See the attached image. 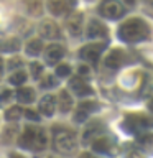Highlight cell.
<instances>
[{"mask_svg": "<svg viewBox=\"0 0 153 158\" xmlns=\"http://www.w3.org/2000/svg\"><path fill=\"white\" fill-rule=\"evenodd\" d=\"M91 145H92V150L96 153H112L115 143H114V140L109 137H99L97 140H94L91 143Z\"/></svg>", "mask_w": 153, "mask_h": 158, "instance_id": "cell-15", "label": "cell"}, {"mask_svg": "<svg viewBox=\"0 0 153 158\" xmlns=\"http://www.w3.org/2000/svg\"><path fill=\"white\" fill-rule=\"evenodd\" d=\"M118 36L127 43H137L143 40H150L151 30L145 20L142 18H128L118 27Z\"/></svg>", "mask_w": 153, "mask_h": 158, "instance_id": "cell-1", "label": "cell"}, {"mask_svg": "<svg viewBox=\"0 0 153 158\" xmlns=\"http://www.w3.org/2000/svg\"><path fill=\"white\" fill-rule=\"evenodd\" d=\"M3 53H12V51H18L20 49V41L18 38H7L2 44Z\"/></svg>", "mask_w": 153, "mask_h": 158, "instance_id": "cell-24", "label": "cell"}, {"mask_svg": "<svg viewBox=\"0 0 153 158\" xmlns=\"http://www.w3.org/2000/svg\"><path fill=\"white\" fill-rule=\"evenodd\" d=\"M8 156H10V158H25V156H22V155H20V153H10Z\"/></svg>", "mask_w": 153, "mask_h": 158, "instance_id": "cell-36", "label": "cell"}, {"mask_svg": "<svg viewBox=\"0 0 153 158\" xmlns=\"http://www.w3.org/2000/svg\"><path fill=\"white\" fill-rule=\"evenodd\" d=\"M137 143H138V147H140L145 153H153V135H151V133H145V135H142L137 140Z\"/></svg>", "mask_w": 153, "mask_h": 158, "instance_id": "cell-20", "label": "cell"}, {"mask_svg": "<svg viewBox=\"0 0 153 158\" xmlns=\"http://www.w3.org/2000/svg\"><path fill=\"white\" fill-rule=\"evenodd\" d=\"M30 71H31V76L35 79H39V76H41V73H43V66L39 63L33 61V63H30Z\"/></svg>", "mask_w": 153, "mask_h": 158, "instance_id": "cell-27", "label": "cell"}, {"mask_svg": "<svg viewBox=\"0 0 153 158\" xmlns=\"http://www.w3.org/2000/svg\"><path fill=\"white\" fill-rule=\"evenodd\" d=\"M25 114V110L22 107H18V106H12V107H8L7 110H5V118H7V120H18L20 117H22Z\"/></svg>", "mask_w": 153, "mask_h": 158, "instance_id": "cell-22", "label": "cell"}, {"mask_svg": "<svg viewBox=\"0 0 153 158\" xmlns=\"http://www.w3.org/2000/svg\"><path fill=\"white\" fill-rule=\"evenodd\" d=\"M69 87H71V91L76 94L79 97H84V96H91L92 94V87L89 86L86 82V79L81 77V76H76L71 79V82H69Z\"/></svg>", "mask_w": 153, "mask_h": 158, "instance_id": "cell-9", "label": "cell"}, {"mask_svg": "<svg viewBox=\"0 0 153 158\" xmlns=\"http://www.w3.org/2000/svg\"><path fill=\"white\" fill-rule=\"evenodd\" d=\"M53 147L59 153H72L77 147V135L68 127L56 125L53 128Z\"/></svg>", "mask_w": 153, "mask_h": 158, "instance_id": "cell-3", "label": "cell"}, {"mask_svg": "<svg viewBox=\"0 0 153 158\" xmlns=\"http://www.w3.org/2000/svg\"><path fill=\"white\" fill-rule=\"evenodd\" d=\"M128 158H145V156L140 155V153H130V155H128Z\"/></svg>", "mask_w": 153, "mask_h": 158, "instance_id": "cell-35", "label": "cell"}, {"mask_svg": "<svg viewBox=\"0 0 153 158\" xmlns=\"http://www.w3.org/2000/svg\"><path fill=\"white\" fill-rule=\"evenodd\" d=\"M77 76H81V77H84V76H86V74L89 73V68L87 66H79V69H77Z\"/></svg>", "mask_w": 153, "mask_h": 158, "instance_id": "cell-32", "label": "cell"}, {"mask_svg": "<svg viewBox=\"0 0 153 158\" xmlns=\"http://www.w3.org/2000/svg\"><path fill=\"white\" fill-rule=\"evenodd\" d=\"M18 145L27 150L33 152H41L48 147V135L43 127L36 125H27L23 133L18 138Z\"/></svg>", "mask_w": 153, "mask_h": 158, "instance_id": "cell-2", "label": "cell"}, {"mask_svg": "<svg viewBox=\"0 0 153 158\" xmlns=\"http://www.w3.org/2000/svg\"><path fill=\"white\" fill-rule=\"evenodd\" d=\"M74 3L72 2H49L48 3V8L49 12H51L53 15H63L64 12H68L69 8H72Z\"/></svg>", "mask_w": 153, "mask_h": 158, "instance_id": "cell-19", "label": "cell"}, {"mask_svg": "<svg viewBox=\"0 0 153 158\" xmlns=\"http://www.w3.org/2000/svg\"><path fill=\"white\" fill-rule=\"evenodd\" d=\"M151 123H153L151 118L143 115V114H128L122 123V127L128 133H140V132H145L147 128H150Z\"/></svg>", "mask_w": 153, "mask_h": 158, "instance_id": "cell-4", "label": "cell"}, {"mask_svg": "<svg viewBox=\"0 0 153 158\" xmlns=\"http://www.w3.org/2000/svg\"><path fill=\"white\" fill-rule=\"evenodd\" d=\"M127 61V54L123 49H112L105 56V66L110 69H118Z\"/></svg>", "mask_w": 153, "mask_h": 158, "instance_id": "cell-11", "label": "cell"}, {"mask_svg": "<svg viewBox=\"0 0 153 158\" xmlns=\"http://www.w3.org/2000/svg\"><path fill=\"white\" fill-rule=\"evenodd\" d=\"M99 110V102L96 101H82L77 104L76 112H74V122H84L92 112Z\"/></svg>", "mask_w": 153, "mask_h": 158, "instance_id": "cell-7", "label": "cell"}, {"mask_svg": "<svg viewBox=\"0 0 153 158\" xmlns=\"http://www.w3.org/2000/svg\"><path fill=\"white\" fill-rule=\"evenodd\" d=\"M86 36L87 38H107L109 36V30L104 23H101L99 20H91L86 30Z\"/></svg>", "mask_w": 153, "mask_h": 158, "instance_id": "cell-10", "label": "cell"}, {"mask_svg": "<svg viewBox=\"0 0 153 158\" xmlns=\"http://www.w3.org/2000/svg\"><path fill=\"white\" fill-rule=\"evenodd\" d=\"M71 66H69L68 63H63V64H58L56 66V76L58 77H68L69 74H71Z\"/></svg>", "mask_w": 153, "mask_h": 158, "instance_id": "cell-26", "label": "cell"}, {"mask_svg": "<svg viewBox=\"0 0 153 158\" xmlns=\"http://www.w3.org/2000/svg\"><path fill=\"white\" fill-rule=\"evenodd\" d=\"M10 96H12V92H10L8 89H3V94H2V101H3V102H7Z\"/></svg>", "mask_w": 153, "mask_h": 158, "instance_id": "cell-33", "label": "cell"}, {"mask_svg": "<svg viewBox=\"0 0 153 158\" xmlns=\"http://www.w3.org/2000/svg\"><path fill=\"white\" fill-rule=\"evenodd\" d=\"M63 56H64V48L58 43L49 44L46 48V51H44V59H46L49 64H56Z\"/></svg>", "mask_w": 153, "mask_h": 158, "instance_id": "cell-16", "label": "cell"}, {"mask_svg": "<svg viewBox=\"0 0 153 158\" xmlns=\"http://www.w3.org/2000/svg\"><path fill=\"white\" fill-rule=\"evenodd\" d=\"M58 107H59V110H61L63 114H66V112H69L72 109V97H71V94H69L68 91H59Z\"/></svg>", "mask_w": 153, "mask_h": 158, "instance_id": "cell-17", "label": "cell"}, {"mask_svg": "<svg viewBox=\"0 0 153 158\" xmlns=\"http://www.w3.org/2000/svg\"><path fill=\"white\" fill-rule=\"evenodd\" d=\"M38 31L43 38L46 40H56L61 36V31H59V27L51 20H43L38 27Z\"/></svg>", "mask_w": 153, "mask_h": 158, "instance_id": "cell-8", "label": "cell"}, {"mask_svg": "<svg viewBox=\"0 0 153 158\" xmlns=\"http://www.w3.org/2000/svg\"><path fill=\"white\" fill-rule=\"evenodd\" d=\"M107 48V41H101V43H91L86 44L79 49V58L86 59L89 63H97L99 58L102 56V53L105 51Z\"/></svg>", "mask_w": 153, "mask_h": 158, "instance_id": "cell-5", "label": "cell"}, {"mask_svg": "<svg viewBox=\"0 0 153 158\" xmlns=\"http://www.w3.org/2000/svg\"><path fill=\"white\" fill-rule=\"evenodd\" d=\"M148 107H150V110L153 112V99H151V101H150V104H148Z\"/></svg>", "mask_w": 153, "mask_h": 158, "instance_id": "cell-37", "label": "cell"}, {"mask_svg": "<svg viewBox=\"0 0 153 158\" xmlns=\"http://www.w3.org/2000/svg\"><path fill=\"white\" fill-rule=\"evenodd\" d=\"M79 158H97V156L91 155V153H81V155H79Z\"/></svg>", "mask_w": 153, "mask_h": 158, "instance_id": "cell-34", "label": "cell"}, {"mask_svg": "<svg viewBox=\"0 0 153 158\" xmlns=\"http://www.w3.org/2000/svg\"><path fill=\"white\" fill-rule=\"evenodd\" d=\"M104 130V125H102V122H99V120H94L92 123H89V125L86 127V130H84L82 133V142L84 143H89V142H94V140H97V135Z\"/></svg>", "mask_w": 153, "mask_h": 158, "instance_id": "cell-13", "label": "cell"}, {"mask_svg": "<svg viewBox=\"0 0 153 158\" xmlns=\"http://www.w3.org/2000/svg\"><path fill=\"white\" fill-rule=\"evenodd\" d=\"M27 8L30 10V13H31V15L41 13V3H39V2H28L27 3Z\"/></svg>", "mask_w": 153, "mask_h": 158, "instance_id": "cell-29", "label": "cell"}, {"mask_svg": "<svg viewBox=\"0 0 153 158\" xmlns=\"http://www.w3.org/2000/svg\"><path fill=\"white\" fill-rule=\"evenodd\" d=\"M39 86L41 87H56L58 86V79H54L53 76H44L43 79H41V82H39Z\"/></svg>", "mask_w": 153, "mask_h": 158, "instance_id": "cell-28", "label": "cell"}, {"mask_svg": "<svg viewBox=\"0 0 153 158\" xmlns=\"http://www.w3.org/2000/svg\"><path fill=\"white\" fill-rule=\"evenodd\" d=\"M17 132H18L17 127H5V128H3V132H2V140H3L5 145H8V143L13 142V138L17 137Z\"/></svg>", "mask_w": 153, "mask_h": 158, "instance_id": "cell-25", "label": "cell"}, {"mask_svg": "<svg viewBox=\"0 0 153 158\" xmlns=\"http://www.w3.org/2000/svg\"><path fill=\"white\" fill-rule=\"evenodd\" d=\"M82 13H72L71 17H69L66 20V28H68V31L72 35V36H79L82 31Z\"/></svg>", "mask_w": 153, "mask_h": 158, "instance_id": "cell-14", "label": "cell"}, {"mask_svg": "<svg viewBox=\"0 0 153 158\" xmlns=\"http://www.w3.org/2000/svg\"><path fill=\"white\" fill-rule=\"evenodd\" d=\"M125 3L120 2H102L99 5V13L109 20H117L125 15Z\"/></svg>", "mask_w": 153, "mask_h": 158, "instance_id": "cell-6", "label": "cell"}, {"mask_svg": "<svg viewBox=\"0 0 153 158\" xmlns=\"http://www.w3.org/2000/svg\"><path fill=\"white\" fill-rule=\"evenodd\" d=\"M23 64V61H22V58H12V59H8V69H12V68H20Z\"/></svg>", "mask_w": 153, "mask_h": 158, "instance_id": "cell-30", "label": "cell"}, {"mask_svg": "<svg viewBox=\"0 0 153 158\" xmlns=\"http://www.w3.org/2000/svg\"><path fill=\"white\" fill-rule=\"evenodd\" d=\"M25 115H27V118H30V120H35V122L39 120V114L30 110V109H27V110H25Z\"/></svg>", "mask_w": 153, "mask_h": 158, "instance_id": "cell-31", "label": "cell"}, {"mask_svg": "<svg viewBox=\"0 0 153 158\" xmlns=\"http://www.w3.org/2000/svg\"><path fill=\"white\" fill-rule=\"evenodd\" d=\"M17 99L20 104H31L35 101V89L33 87H20L17 91Z\"/></svg>", "mask_w": 153, "mask_h": 158, "instance_id": "cell-18", "label": "cell"}, {"mask_svg": "<svg viewBox=\"0 0 153 158\" xmlns=\"http://www.w3.org/2000/svg\"><path fill=\"white\" fill-rule=\"evenodd\" d=\"M58 106V99L51 96V94H46L44 97H41V101L38 104V109H39V114H43L44 117H51L54 114V109Z\"/></svg>", "mask_w": 153, "mask_h": 158, "instance_id": "cell-12", "label": "cell"}, {"mask_svg": "<svg viewBox=\"0 0 153 158\" xmlns=\"http://www.w3.org/2000/svg\"><path fill=\"white\" fill-rule=\"evenodd\" d=\"M41 49H43V43H41V40H38V38L31 40V41L27 44V54H30V56H39Z\"/></svg>", "mask_w": 153, "mask_h": 158, "instance_id": "cell-21", "label": "cell"}, {"mask_svg": "<svg viewBox=\"0 0 153 158\" xmlns=\"http://www.w3.org/2000/svg\"><path fill=\"white\" fill-rule=\"evenodd\" d=\"M10 84H13V86H23L25 82H27V73L25 71H15L10 74L8 77Z\"/></svg>", "mask_w": 153, "mask_h": 158, "instance_id": "cell-23", "label": "cell"}]
</instances>
